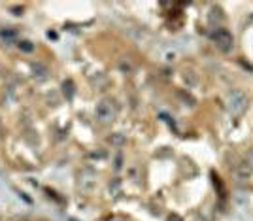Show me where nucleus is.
I'll list each match as a JSON object with an SVG mask.
<instances>
[{
  "mask_svg": "<svg viewBox=\"0 0 253 221\" xmlns=\"http://www.w3.org/2000/svg\"><path fill=\"white\" fill-rule=\"evenodd\" d=\"M47 74H49V70H47L43 64H40V63L32 64V76H34L36 80H45V78H47Z\"/></svg>",
  "mask_w": 253,
  "mask_h": 221,
  "instance_id": "nucleus-6",
  "label": "nucleus"
},
{
  "mask_svg": "<svg viewBox=\"0 0 253 221\" xmlns=\"http://www.w3.org/2000/svg\"><path fill=\"white\" fill-rule=\"evenodd\" d=\"M169 221H183V220H181L179 216H176V214H174V216H170V218H169Z\"/></svg>",
  "mask_w": 253,
  "mask_h": 221,
  "instance_id": "nucleus-11",
  "label": "nucleus"
},
{
  "mask_svg": "<svg viewBox=\"0 0 253 221\" xmlns=\"http://www.w3.org/2000/svg\"><path fill=\"white\" fill-rule=\"evenodd\" d=\"M117 106L112 98H102L95 108V116L100 123H112L116 119Z\"/></svg>",
  "mask_w": 253,
  "mask_h": 221,
  "instance_id": "nucleus-2",
  "label": "nucleus"
},
{
  "mask_svg": "<svg viewBox=\"0 0 253 221\" xmlns=\"http://www.w3.org/2000/svg\"><path fill=\"white\" fill-rule=\"evenodd\" d=\"M108 142H110L112 146H123V144H125V138L121 136V134H112V136L108 138Z\"/></svg>",
  "mask_w": 253,
  "mask_h": 221,
  "instance_id": "nucleus-8",
  "label": "nucleus"
},
{
  "mask_svg": "<svg viewBox=\"0 0 253 221\" xmlns=\"http://www.w3.org/2000/svg\"><path fill=\"white\" fill-rule=\"evenodd\" d=\"M19 47H21L23 51H32V45H31V42H21V44H19Z\"/></svg>",
  "mask_w": 253,
  "mask_h": 221,
  "instance_id": "nucleus-10",
  "label": "nucleus"
},
{
  "mask_svg": "<svg viewBox=\"0 0 253 221\" xmlns=\"http://www.w3.org/2000/svg\"><path fill=\"white\" fill-rule=\"evenodd\" d=\"M63 91H64V96L68 100H72V96H74V82L72 80H66L63 84Z\"/></svg>",
  "mask_w": 253,
  "mask_h": 221,
  "instance_id": "nucleus-7",
  "label": "nucleus"
},
{
  "mask_svg": "<svg viewBox=\"0 0 253 221\" xmlns=\"http://www.w3.org/2000/svg\"><path fill=\"white\" fill-rule=\"evenodd\" d=\"M96 185V174L91 169H85L80 172V189L82 191H93Z\"/></svg>",
  "mask_w": 253,
  "mask_h": 221,
  "instance_id": "nucleus-4",
  "label": "nucleus"
},
{
  "mask_svg": "<svg viewBox=\"0 0 253 221\" xmlns=\"http://www.w3.org/2000/svg\"><path fill=\"white\" fill-rule=\"evenodd\" d=\"M211 40L215 44V47L223 53H229L232 49V45H234V38H232V34L227 29H215V31L211 32Z\"/></svg>",
  "mask_w": 253,
  "mask_h": 221,
  "instance_id": "nucleus-3",
  "label": "nucleus"
},
{
  "mask_svg": "<svg viewBox=\"0 0 253 221\" xmlns=\"http://www.w3.org/2000/svg\"><path fill=\"white\" fill-rule=\"evenodd\" d=\"M248 106H250V100H248V96H246L242 89H232V91L227 93V108H229L231 114L242 116L244 112L248 110Z\"/></svg>",
  "mask_w": 253,
  "mask_h": 221,
  "instance_id": "nucleus-1",
  "label": "nucleus"
},
{
  "mask_svg": "<svg viewBox=\"0 0 253 221\" xmlns=\"http://www.w3.org/2000/svg\"><path fill=\"white\" fill-rule=\"evenodd\" d=\"M208 19L210 23L215 27V29H221V23H223V11L221 8H217V6H213L210 10V15H208Z\"/></svg>",
  "mask_w": 253,
  "mask_h": 221,
  "instance_id": "nucleus-5",
  "label": "nucleus"
},
{
  "mask_svg": "<svg viewBox=\"0 0 253 221\" xmlns=\"http://www.w3.org/2000/svg\"><path fill=\"white\" fill-rule=\"evenodd\" d=\"M0 36H2L4 40H11V38H15V32L13 31H0Z\"/></svg>",
  "mask_w": 253,
  "mask_h": 221,
  "instance_id": "nucleus-9",
  "label": "nucleus"
}]
</instances>
